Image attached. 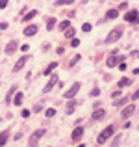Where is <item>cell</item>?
Masks as SVG:
<instances>
[{"instance_id": "ac0fdd59", "label": "cell", "mask_w": 139, "mask_h": 147, "mask_svg": "<svg viewBox=\"0 0 139 147\" xmlns=\"http://www.w3.org/2000/svg\"><path fill=\"white\" fill-rule=\"evenodd\" d=\"M130 84H132V80H130V78H121L117 82V88H119V90H122L124 86H130Z\"/></svg>"}, {"instance_id": "836d02e7", "label": "cell", "mask_w": 139, "mask_h": 147, "mask_svg": "<svg viewBox=\"0 0 139 147\" xmlns=\"http://www.w3.org/2000/svg\"><path fill=\"white\" fill-rule=\"evenodd\" d=\"M78 60H82V56H80V54H78V56H74V58H72L71 65H74V63H76V61H78Z\"/></svg>"}, {"instance_id": "277c9868", "label": "cell", "mask_w": 139, "mask_h": 147, "mask_svg": "<svg viewBox=\"0 0 139 147\" xmlns=\"http://www.w3.org/2000/svg\"><path fill=\"white\" fill-rule=\"evenodd\" d=\"M80 88H82V84H80V82H74V84L71 86V90H67V91L63 93V97H65V99H74V95L80 91Z\"/></svg>"}, {"instance_id": "d6a6232c", "label": "cell", "mask_w": 139, "mask_h": 147, "mask_svg": "<svg viewBox=\"0 0 139 147\" xmlns=\"http://www.w3.org/2000/svg\"><path fill=\"white\" fill-rule=\"evenodd\" d=\"M121 93H122V91H121V90H115V91H113V93H111V95H113V97H115V99H117V97H121Z\"/></svg>"}, {"instance_id": "4fadbf2b", "label": "cell", "mask_w": 139, "mask_h": 147, "mask_svg": "<svg viewBox=\"0 0 139 147\" xmlns=\"http://www.w3.org/2000/svg\"><path fill=\"white\" fill-rule=\"evenodd\" d=\"M106 117V110H102V108H96L95 112H93V119L95 121H100V119Z\"/></svg>"}, {"instance_id": "2e32d148", "label": "cell", "mask_w": 139, "mask_h": 147, "mask_svg": "<svg viewBox=\"0 0 139 147\" xmlns=\"http://www.w3.org/2000/svg\"><path fill=\"white\" fill-rule=\"evenodd\" d=\"M35 15H37V11H35V9H30L28 13H26L24 17H22V21H24V22H28V21H32V19L35 17Z\"/></svg>"}, {"instance_id": "83f0119b", "label": "cell", "mask_w": 139, "mask_h": 147, "mask_svg": "<svg viewBox=\"0 0 139 147\" xmlns=\"http://www.w3.org/2000/svg\"><path fill=\"white\" fill-rule=\"evenodd\" d=\"M82 30H84V32H91V24H89V22H84V24H82Z\"/></svg>"}, {"instance_id": "30bf717a", "label": "cell", "mask_w": 139, "mask_h": 147, "mask_svg": "<svg viewBox=\"0 0 139 147\" xmlns=\"http://www.w3.org/2000/svg\"><path fill=\"white\" fill-rule=\"evenodd\" d=\"M17 49H19V43H17L15 39H11L9 43L6 45V49H4V52H6V54H13V52H15Z\"/></svg>"}, {"instance_id": "f6af8a7d", "label": "cell", "mask_w": 139, "mask_h": 147, "mask_svg": "<svg viewBox=\"0 0 139 147\" xmlns=\"http://www.w3.org/2000/svg\"><path fill=\"white\" fill-rule=\"evenodd\" d=\"M48 147H50V145H48Z\"/></svg>"}, {"instance_id": "e575fe53", "label": "cell", "mask_w": 139, "mask_h": 147, "mask_svg": "<svg viewBox=\"0 0 139 147\" xmlns=\"http://www.w3.org/2000/svg\"><path fill=\"white\" fill-rule=\"evenodd\" d=\"M117 67H119V69H121V71H126V63H124V61H121V63H119V65H117Z\"/></svg>"}, {"instance_id": "5bb4252c", "label": "cell", "mask_w": 139, "mask_h": 147, "mask_svg": "<svg viewBox=\"0 0 139 147\" xmlns=\"http://www.w3.org/2000/svg\"><path fill=\"white\" fill-rule=\"evenodd\" d=\"M7 140H9V130H4V132H0V147H4L7 144Z\"/></svg>"}, {"instance_id": "3957f363", "label": "cell", "mask_w": 139, "mask_h": 147, "mask_svg": "<svg viewBox=\"0 0 139 147\" xmlns=\"http://www.w3.org/2000/svg\"><path fill=\"white\" fill-rule=\"evenodd\" d=\"M45 134H46V130H45V129H39V130H35V132H33L32 136H30V142H28V145H30V147H35L37 144H39V140L45 136Z\"/></svg>"}, {"instance_id": "60d3db41", "label": "cell", "mask_w": 139, "mask_h": 147, "mask_svg": "<svg viewBox=\"0 0 139 147\" xmlns=\"http://www.w3.org/2000/svg\"><path fill=\"white\" fill-rule=\"evenodd\" d=\"M126 7H128V4H126V2H122V4H121V6H119V9H121V11H122V9H126Z\"/></svg>"}, {"instance_id": "f1b7e54d", "label": "cell", "mask_w": 139, "mask_h": 147, "mask_svg": "<svg viewBox=\"0 0 139 147\" xmlns=\"http://www.w3.org/2000/svg\"><path fill=\"white\" fill-rule=\"evenodd\" d=\"M78 45H80V39L72 37V39H71V47H78Z\"/></svg>"}, {"instance_id": "d4e9b609", "label": "cell", "mask_w": 139, "mask_h": 147, "mask_svg": "<svg viewBox=\"0 0 139 147\" xmlns=\"http://www.w3.org/2000/svg\"><path fill=\"white\" fill-rule=\"evenodd\" d=\"M15 90H17V86H13L9 91H7V97H6V102H11V97L15 95Z\"/></svg>"}, {"instance_id": "e0dca14e", "label": "cell", "mask_w": 139, "mask_h": 147, "mask_svg": "<svg viewBox=\"0 0 139 147\" xmlns=\"http://www.w3.org/2000/svg\"><path fill=\"white\" fill-rule=\"evenodd\" d=\"M56 67H57V61H52V63H50L48 67H46L45 71H43V75H46V76H48V75H52V71H54Z\"/></svg>"}, {"instance_id": "7402d4cb", "label": "cell", "mask_w": 139, "mask_h": 147, "mask_svg": "<svg viewBox=\"0 0 139 147\" xmlns=\"http://www.w3.org/2000/svg\"><path fill=\"white\" fill-rule=\"evenodd\" d=\"M57 28L61 30V32H63V30H67V28H71V22L69 21H61L59 24H57Z\"/></svg>"}, {"instance_id": "1f68e13d", "label": "cell", "mask_w": 139, "mask_h": 147, "mask_svg": "<svg viewBox=\"0 0 139 147\" xmlns=\"http://www.w3.org/2000/svg\"><path fill=\"white\" fill-rule=\"evenodd\" d=\"M4 7H7V0H0V9H4Z\"/></svg>"}, {"instance_id": "b9f144b4", "label": "cell", "mask_w": 139, "mask_h": 147, "mask_svg": "<svg viewBox=\"0 0 139 147\" xmlns=\"http://www.w3.org/2000/svg\"><path fill=\"white\" fill-rule=\"evenodd\" d=\"M56 52H57V54H63V52H65V49H63V47H57V49H56Z\"/></svg>"}, {"instance_id": "74e56055", "label": "cell", "mask_w": 139, "mask_h": 147, "mask_svg": "<svg viewBox=\"0 0 139 147\" xmlns=\"http://www.w3.org/2000/svg\"><path fill=\"white\" fill-rule=\"evenodd\" d=\"M28 49H30V45H21V50H22V52H28Z\"/></svg>"}, {"instance_id": "603a6c76", "label": "cell", "mask_w": 139, "mask_h": 147, "mask_svg": "<svg viewBox=\"0 0 139 147\" xmlns=\"http://www.w3.org/2000/svg\"><path fill=\"white\" fill-rule=\"evenodd\" d=\"M126 102H128V97H122V99L115 100V102H113V106H119V108H121V106H124Z\"/></svg>"}, {"instance_id": "8fae6325", "label": "cell", "mask_w": 139, "mask_h": 147, "mask_svg": "<svg viewBox=\"0 0 139 147\" xmlns=\"http://www.w3.org/2000/svg\"><path fill=\"white\" fill-rule=\"evenodd\" d=\"M22 34H24L26 37H32V36H35V34H37V26H35V24H28L24 30H22Z\"/></svg>"}, {"instance_id": "44dd1931", "label": "cell", "mask_w": 139, "mask_h": 147, "mask_svg": "<svg viewBox=\"0 0 139 147\" xmlns=\"http://www.w3.org/2000/svg\"><path fill=\"white\" fill-rule=\"evenodd\" d=\"M54 26H56V19H54V17H48V19H46V30H52Z\"/></svg>"}, {"instance_id": "7a4b0ae2", "label": "cell", "mask_w": 139, "mask_h": 147, "mask_svg": "<svg viewBox=\"0 0 139 147\" xmlns=\"http://www.w3.org/2000/svg\"><path fill=\"white\" fill-rule=\"evenodd\" d=\"M122 37V28H113L110 34L106 36V45H111L115 43V41H119Z\"/></svg>"}, {"instance_id": "5b68a950", "label": "cell", "mask_w": 139, "mask_h": 147, "mask_svg": "<svg viewBox=\"0 0 139 147\" xmlns=\"http://www.w3.org/2000/svg\"><path fill=\"white\" fill-rule=\"evenodd\" d=\"M122 60H124L122 56H117V54H115V56H110V58H108L106 63H108V67H117V65L121 63Z\"/></svg>"}, {"instance_id": "ffe728a7", "label": "cell", "mask_w": 139, "mask_h": 147, "mask_svg": "<svg viewBox=\"0 0 139 147\" xmlns=\"http://www.w3.org/2000/svg\"><path fill=\"white\" fill-rule=\"evenodd\" d=\"M22 97H24V95H22V91L15 93V99H13V104H15V106H19V104L22 102Z\"/></svg>"}, {"instance_id": "cb8c5ba5", "label": "cell", "mask_w": 139, "mask_h": 147, "mask_svg": "<svg viewBox=\"0 0 139 147\" xmlns=\"http://www.w3.org/2000/svg\"><path fill=\"white\" fill-rule=\"evenodd\" d=\"M74 34H76L74 28H67V30H65V37H69V39H72V37H74Z\"/></svg>"}, {"instance_id": "ba28073f", "label": "cell", "mask_w": 139, "mask_h": 147, "mask_svg": "<svg viewBox=\"0 0 139 147\" xmlns=\"http://www.w3.org/2000/svg\"><path fill=\"white\" fill-rule=\"evenodd\" d=\"M82 136H84V127H78V125H76V129L72 130L71 140L72 142H78V140H82Z\"/></svg>"}, {"instance_id": "d590c367", "label": "cell", "mask_w": 139, "mask_h": 147, "mask_svg": "<svg viewBox=\"0 0 139 147\" xmlns=\"http://www.w3.org/2000/svg\"><path fill=\"white\" fill-rule=\"evenodd\" d=\"M130 56H132V58H139V50H132V52H130Z\"/></svg>"}, {"instance_id": "8d00e7d4", "label": "cell", "mask_w": 139, "mask_h": 147, "mask_svg": "<svg viewBox=\"0 0 139 147\" xmlns=\"http://www.w3.org/2000/svg\"><path fill=\"white\" fill-rule=\"evenodd\" d=\"M121 138H122V136H117V138L113 140V147H117V145H119V142H121Z\"/></svg>"}, {"instance_id": "7c38bea8", "label": "cell", "mask_w": 139, "mask_h": 147, "mask_svg": "<svg viewBox=\"0 0 139 147\" xmlns=\"http://www.w3.org/2000/svg\"><path fill=\"white\" fill-rule=\"evenodd\" d=\"M56 84H57V75H52V76H50V82L43 88V91H45V93H48V91L52 90V88L56 86Z\"/></svg>"}, {"instance_id": "6da1fadb", "label": "cell", "mask_w": 139, "mask_h": 147, "mask_svg": "<svg viewBox=\"0 0 139 147\" xmlns=\"http://www.w3.org/2000/svg\"><path fill=\"white\" fill-rule=\"evenodd\" d=\"M113 132H115V127H113V125H108L106 129H104L102 132L98 134V138H96V142H98L100 145H102V144H106V142L110 140L111 136H113Z\"/></svg>"}, {"instance_id": "f546056e", "label": "cell", "mask_w": 139, "mask_h": 147, "mask_svg": "<svg viewBox=\"0 0 139 147\" xmlns=\"http://www.w3.org/2000/svg\"><path fill=\"white\" fill-rule=\"evenodd\" d=\"M43 110V104H35V106H33V114H37V112H41Z\"/></svg>"}, {"instance_id": "ee69618b", "label": "cell", "mask_w": 139, "mask_h": 147, "mask_svg": "<svg viewBox=\"0 0 139 147\" xmlns=\"http://www.w3.org/2000/svg\"><path fill=\"white\" fill-rule=\"evenodd\" d=\"M78 147H86V145H84V144H80V145H78Z\"/></svg>"}, {"instance_id": "d6986e66", "label": "cell", "mask_w": 139, "mask_h": 147, "mask_svg": "<svg viewBox=\"0 0 139 147\" xmlns=\"http://www.w3.org/2000/svg\"><path fill=\"white\" fill-rule=\"evenodd\" d=\"M119 17V9H108L106 19H117Z\"/></svg>"}, {"instance_id": "f35d334b", "label": "cell", "mask_w": 139, "mask_h": 147, "mask_svg": "<svg viewBox=\"0 0 139 147\" xmlns=\"http://www.w3.org/2000/svg\"><path fill=\"white\" fill-rule=\"evenodd\" d=\"M21 115H22V117H30V110H22Z\"/></svg>"}, {"instance_id": "9c48e42d", "label": "cell", "mask_w": 139, "mask_h": 147, "mask_svg": "<svg viewBox=\"0 0 139 147\" xmlns=\"http://www.w3.org/2000/svg\"><path fill=\"white\" fill-rule=\"evenodd\" d=\"M28 60H30L28 56H22V58H19V61L13 65V73H19V71H21V69L26 65V61H28Z\"/></svg>"}, {"instance_id": "484cf974", "label": "cell", "mask_w": 139, "mask_h": 147, "mask_svg": "<svg viewBox=\"0 0 139 147\" xmlns=\"http://www.w3.org/2000/svg\"><path fill=\"white\" fill-rule=\"evenodd\" d=\"M69 6V4H74V0H56V6Z\"/></svg>"}, {"instance_id": "52a82bcc", "label": "cell", "mask_w": 139, "mask_h": 147, "mask_svg": "<svg viewBox=\"0 0 139 147\" xmlns=\"http://www.w3.org/2000/svg\"><path fill=\"white\" fill-rule=\"evenodd\" d=\"M124 21L126 22H139V13H137V9H130L128 11V13H126L124 15Z\"/></svg>"}, {"instance_id": "ab89813d", "label": "cell", "mask_w": 139, "mask_h": 147, "mask_svg": "<svg viewBox=\"0 0 139 147\" xmlns=\"http://www.w3.org/2000/svg\"><path fill=\"white\" fill-rule=\"evenodd\" d=\"M132 99H134V100H137V99H139V90H137V91H134V95H132Z\"/></svg>"}, {"instance_id": "7bdbcfd3", "label": "cell", "mask_w": 139, "mask_h": 147, "mask_svg": "<svg viewBox=\"0 0 139 147\" xmlns=\"http://www.w3.org/2000/svg\"><path fill=\"white\" fill-rule=\"evenodd\" d=\"M7 28V22H0V30H6Z\"/></svg>"}, {"instance_id": "8992f818", "label": "cell", "mask_w": 139, "mask_h": 147, "mask_svg": "<svg viewBox=\"0 0 139 147\" xmlns=\"http://www.w3.org/2000/svg\"><path fill=\"white\" fill-rule=\"evenodd\" d=\"M134 112H136V104H128V106H124V108H122L121 117H122V119H128L130 115L134 114Z\"/></svg>"}, {"instance_id": "9a60e30c", "label": "cell", "mask_w": 139, "mask_h": 147, "mask_svg": "<svg viewBox=\"0 0 139 147\" xmlns=\"http://www.w3.org/2000/svg\"><path fill=\"white\" fill-rule=\"evenodd\" d=\"M76 100L74 99H69V102H67V108H65V112H67V114H72V112L76 110Z\"/></svg>"}, {"instance_id": "4316f807", "label": "cell", "mask_w": 139, "mask_h": 147, "mask_svg": "<svg viewBox=\"0 0 139 147\" xmlns=\"http://www.w3.org/2000/svg\"><path fill=\"white\" fill-rule=\"evenodd\" d=\"M45 115H46V117H54V115H56V110H54V108H46Z\"/></svg>"}, {"instance_id": "4dcf8cb0", "label": "cell", "mask_w": 139, "mask_h": 147, "mask_svg": "<svg viewBox=\"0 0 139 147\" xmlns=\"http://www.w3.org/2000/svg\"><path fill=\"white\" fill-rule=\"evenodd\" d=\"M91 95H93V97H98V95H100V90H98V88H95V90L91 91Z\"/></svg>"}]
</instances>
